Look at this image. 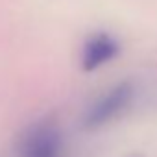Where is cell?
Instances as JSON below:
<instances>
[{"instance_id":"2","label":"cell","mask_w":157,"mask_h":157,"mask_svg":"<svg viewBox=\"0 0 157 157\" xmlns=\"http://www.w3.org/2000/svg\"><path fill=\"white\" fill-rule=\"evenodd\" d=\"M19 157H65V142L59 126L52 120H37L17 140Z\"/></svg>"},{"instance_id":"3","label":"cell","mask_w":157,"mask_h":157,"mask_svg":"<svg viewBox=\"0 0 157 157\" xmlns=\"http://www.w3.org/2000/svg\"><path fill=\"white\" fill-rule=\"evenodd\" d=\"M120 50H122V46H120L118 39L107 32H96V33L89 35L82 48V57H80L82 70L83 72L98 70L100 67L117 59L120 56Z\"/></svg>"},{"instance_id":"1","label":"cell","mask_w":157,"mask_h":157,"mask_svg":"<svg viewBox=\"0 0 157 157\" xmlns=\"http://www.w3.org/2000/svg\"><path fill=\"white\" fill-rule=\"evenodd\" d=\"M135 96H137V89L133 82L124 80L115 83L87 107L82 118V128L85 131H98L113 124L131 109Z\"/></svg>"}]
</instances>
